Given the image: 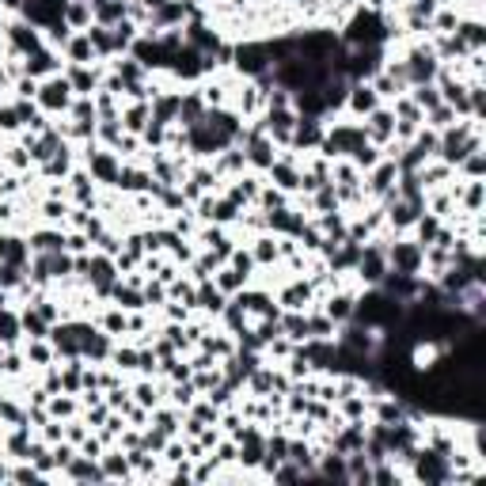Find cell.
<instances>
[{"label": "cell", "instance_id": "obj_1", "mask_svg": "<svg viewBox=\"0 0 486 486\" xmlns=\"http://www.w3.org/2000/svg\"><path fill=\"white\" fill-rule=\"evenodd\" d=\"M46 103H50V106H65V103H69V84L53 80L50 87H46Z\"/></svg>", "mask_w": 486, "mask_h": 486}, {"label": "cell", "instance_id": "obj_2", "mask_svg": "<svg viewBox=\"0 0 486 486\" xmlns=\"http://www.w3.org/2000/svg\"><path fill=\"white\" fill-rule=\"evenodd\" d=\"M353 106L357 110H368V106H372V91H368V87H357L353 91Z\"/></svg>", "mask_w": 486, "mask_h": 486}, {"label": "cell", "instance_id": "obj_3", "mask_svg": "<svg viewBox=\"0 0 486 486\" xmlns=\"http://www.w3.org/2000/svg\"><path fill=\"white\" fill-rule=\"evenodd\" d=\"M330 315H334V319H342V315H349V300H346V296L330 300Z\"/></svg>", "mask_w": 486, "mask_h": 486}]
</instances>
